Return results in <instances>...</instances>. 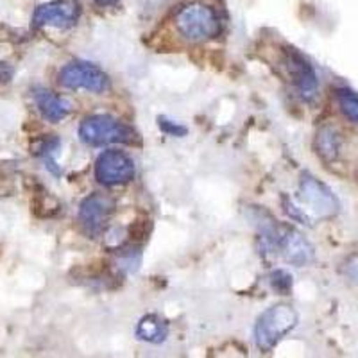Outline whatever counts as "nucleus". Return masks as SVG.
Listing matches in <instances>:
<instances>
[{
	"instance_id": "obj_14",
	"label": "nucleus",
	"mask_w": 358,
	"mask_h": 358,
	"mask_svg": "<svg viewBox=\"0 0 358 358\" xmlns=\"http://www.w3.org/2000/svg\"><path fill=\"white\" fill-rule=\"evenodd\" d=\"M271 287H273V290L280 292L281 296H287L292 290V276L287 271H283V268L274 271L271 274Z\"/></svg>"
},
{
	"instance_id": "obj_17",
	"label": "nucleus",
	"mask_w": 358,
	"mask_h": 358,
	"mask_svg": "<svg viewBox=\"0 0 358 358\" xmlns=\"http://www.w3.org/2000/svg\"><path fill=\"white\" fill-rule=\"evenodd\" d=\"M95 4L101 6V8H113V6H117L120 0H94Z\"/></svg>"
},
{
	"instance_id": "obj_11",
	"label": "nucleus",
	"mask_w": 358,
	"mask_h": 358,
	"mask_svg": "<svg viewBox=\"0 0 358 358\" xmlns=\"http://www.w3.org/2000/svg\"><path fill=\"white\" fill-rule=\"evenodd\" d=\"M313 149H315V155L324 163H328V165L335 163L341 156L342 149L341 131L331 124H324L322 127H319L315 140H313Z\"/></svg>"
},
{
	"instance_id": "obj_4",
	"label": "nucleus",
	"mask_w": 358,
	"mask_h": 358,
	"mask_svg": "<svg viewBox=\"0 0 358 358\" xmlns=\"http://www.w3.org/2000/svg\"><path fill=\"white\" fill-rule=\"evenodd\" d=\"M79 138L92 147L110 143H136L138 133L111 115H90L79 126Z\"/></svg>"
},
{
	"instance_id": "obj_3",
	"label": "nucleus",
	"mask_w": 358,
	"mask_h": 358,
	"mask_svg": "<svg viewBox=\"0 0 358 358\" xmlns=\"http://www.w3.org/2000/svg\"><path fill=\"white\" fill-rule=\"evenodd\" d=\"M299 315L290 305L268 306L255 324V342L262 353H271L281 342V338L289 335L297 326Z\"/></svg>"
},
{
	"instance_id": "obj_5",
	"label": "nucleus",
	"mask_w": 358,
	"mask_h": 358,
	"mask_svg": "<svg viewBox=\"0 0 358 358\" xmlns=\"http://www.w3.org/2000/svg\"><path fill=\"white\" fill-rule=\"evenodd\" d=\"M57 81L66 90H86L102 94L110 90V78L101 66L88 62H70L59 70Z\"/></svg>"
},
{
	"instance_id": "obj_7",
	"label": "nucleus",
	"mask_w": 358,
	"mask_h": 358,
	"mask_svg": "<svg viewBox=\"0 0 358 358\" xmlns=\"http://www.w3.org/2000/svg\"><path fill=\"white\" fill-rule=\"evenodd\" d=\"M134 162L129 155L117 149L104 151L95 162V179L106 187L129 183L134 178Z\"/></svg>"
},
{
	"instance_id": "obj_15",
	"label": "nucleus",
	"mask_w": 358,
	"mask_h": 358,
	"mask_svg": "<svg viewBox=\"0 0 358 358\" xmlns=\"http://www.w3.org/2000/svg\"><path fill=\"white\" fill-rule=\"evenodd\" d=\"M158 126L163 133L171 134V136H185L188 133V129L185 126H179V124L171 122L165 117H158Z\"/></svg>"
},
{
	"instance_id": "obj_18",
	"label": "nucleus",
	"mask_w": 358,
	"mask_h": 358,
	"mask_svg": "<svg viewBox=\"0 0 358 358\" xmlns=\"http://www.w3.org/2000/svg\"><path fill=\"white\" fill-rule=\"evenodd\" d=\"M4 185H6V181L2 178H0V196H6V192H8V190H6Z\"/></svg>"
},
{
	"instance_id": "obj_13",
	"label": "nucleus",
	"mask_w": 358,
	"mask_h": 358,
	"mask_svg": "<svg viewBox=\"0 0 358 358\" xmlns=\"http://www.w3.org/2000/svg\"><path fill=\"white\" fill-rule=\"evenodd\" d=\"M335 97H337L338 108L344 113V117L353 122L355 126H358V94L353 92L351 88H346V86H342V88L335 90Z\"/></svg>"
},
{
	"instance_id": "obj_8",
	"label": "nucleus",
	"mask_w": 358,
	"mask_h": 358,
	"mask_svg": "<svg viewBox=\"0 0 358 358\" xmlns=\"http://www.w3.org/2000/svg\"><path fill=\"white\" fill-rule=\"evenodd\" d=\"M81 18V4L76 0H54L34 9L33 27L70 29Z\"/></svg>"
},
{
	"instance_id": "obj_16",
	"label": "nucleus",
	"mask_w": 358,
	"mask_h": 358,
	"mask_svg": "<svg viewBox=\"0 0 358 358\" xmlns=\"http://www.w3.org/2000/svg\"><path fill=\"white\" fill-rule=\"evenodd\" d=\"M13 76V69L6 63H0V83H9Z\"/></svg>"
},
{
	"instance_id": "obj_12",
	"label": "nucleus",
	"mask_w": 358,
	"mask_h": 358,
	"mask_svg": "<svg viewBox=\"0 0 358 358\" xmlns=\"http://www.w3.org/2000/svg\"><path fill=\"white\" fill-rule=\"evenodd\" d=\"M134 337L149 344H162L169 337V322L158 313H147L134 328Z\"/></svg>"
},
{
	"instance_id": "obj_1",
	"label": "nucleus",
	"mask_w": 358,
	"mask_h": 358,
	"mask_svg": "<svg viewBox=\"0 0 358 358\" xmlns=\"http://www.w3.org/2000/svg\"><path fill=\"white\" fill-rule=\"evenodd\" d=\"M338 210L341 204L330 187L308 172H305L299 179L296 197L285 199V212L294 219L308 224L313 220L331 219L337 215Z\"/></svg>"
},
{
	"instance_id": "obj_2",
	"label": "nucleus",
	"mask_w": 358,
	"mask_h": 358,
	"mask_svg": "<svg viewBox=\"0 0 358 358\" xmlns=\"http://www.w3.org/2000/svg\"><path fill=\"white\" fill-rule=\"evenodd\" d=\"M174 27L183 40L190 43L212 41L222 34L224 22L215 6L204 0H192L176 11Z\"/></svg>"
},
{
	"instance_id": "obj_10",
	"label": "nucleus",
	"mask_w": 358,
	"mask_h": 358,
	"mask_svg": "<svg viewBox=\"0 0 358 358\" xmlns=\"http://www.w3.org/2000/svg\"><path fill=\"white\" fill-rule=\"evenodd\" d=\"M33 97L41 117L52 124L65 120L69 117L70 110H72V106H70V102L66 99L59 97V95H56L54 92H50L47 88H34Z\"/></svg>"
},
{
	"instance_id": "obj_9",
	"label": "nucleus",
	"mask_w": 358,
	"mask_h": 358,
	"mask_svg": "<svg viewBox=\"0 0 358 358\" xmlns=\"http://www.w3.org/2000/svg\"><path fill=\"white\" fill-rule=\"evenodd\" d=\"M283 63H285V69L289 72L294 88L297 90V94L301 95L305 101H313L317 95L319 79L308 59L299 50L287 47Z\"/></svg>"
},
{
	"instance_id": "obj_6",
	"label": "nucleus",
	"mask_w": 358,
	"mask_h": 358,
	"mask_svg": "<svg viewBox=\"0 0 358 358\" xmlns=\"http://www.w3.org/2000/svg\"><path fill=\"white\" fill-rule=\"evenodd\" d=\"M115 208H117V203L113 197L106 194H92L86 197L79 206V224L83 231L92 238L101 236L115 213Z\"/></svg>"
}]
</instances>
